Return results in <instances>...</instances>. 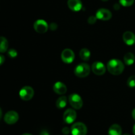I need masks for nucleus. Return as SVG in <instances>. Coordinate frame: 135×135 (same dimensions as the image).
<instances>
[{
    "label": "nucleus",
    "mask_w": 135,
    "mask_h": 135,
    "mask_svg": "<svg viewBox=\"0 0 135 135\" xmlns=\"http://www.w3.org/2000/svg\"><path fill=\"white\" fill-rule=\"evenodd\" d=\"M53 89L54 92L59 95H63L67 92V87L63 83L61 82H57L53 86Z\"/></svg>",
    "instance_id": "obj_13"
},
{
    "label": "nucleus",
    "mask_w": 135,
    "mask_h": 135,
    "mask_svg": "<svg viewBox=\"0 0 135 135\" xmlns=\"http://www.w3.org/2000/svg\"><path fill=\"white\" fill-rule=\"evenodd\" d=\"M90 71V68L88 64L86 63H81L77 65L75 68V74L79 78H85L87 77Z\"/></svg>",
    "instance_id": "obj_2"
},
{
    "label": "nucleus",
    "mask_w": 135,
    "mask_h": 135,
    "mask_svg": "<svg viewBox=\"0 0 135 135\" xmlns=\"http://www.w3.org/2000/svg\"><path fill=\"white\" fill-rule=\"evenodd\" d=\"M71 132L72 135H86L87 133V128L83 123H76L71 127Z\"/></svg>",
    "instance_id": "obj_3"
},
{
    "label": "nucleus",
    "mask_w": 135,
    "mask_h": 135,
    "mask_svg": "<svg viewBox=\"0 0 135 135\" xmlns=\"http://www.w3.org/2000/svg\"><path fill=\"white\" fill-rule=\"evenodd\" d=\"M132 116H133V118L135 120V109H134L133 111H132Z\"/></svg>",
    "instance_id": "obj_29"
},
{
    "label": "nucleus",
    "mask_w": 135,
    "mask_h": 135,
    "mask_svg": "<svg viewBox=\"0 0 135 135\" xmlns=\"http://www.w3.org/2000/svg\"><path fill=\"white\" fill-rule=\"evenodd\" d=\"M80 58L84 61L89 60L90 58V52L87 48H83L79 53Z\"/></svg>",
    "instance_id": "obj_19"
},
{
    "label": "nucleus",
    "mask_w": 135,
    "mask_h": 135,
    "mask_svg": "<svg viewBox=\"0 0 135 135\" xmlns=\"http://www.w3.org/2000/svg\"><path fill=\"white\" fill-rule=\"evenodd\" d=\"M67 5L69 9L73 11H79L83 7V4L80 0H68Z\"/></svg>",
    "instance_id": "obj_12"
},
{
    "label": "nucleus",
    "mask_w": 135,
    "mask_h": 135,
    "mask_svg": "<svg viewBox=\"0 0 135 135\" xmlns=\"http://www.w3.org/2000/svg\"><path fill=\"white\" fill-rule=\"evenodd\" d=\"M133 133H134V134L135 135V124L134 125V127H133Z\"/></svg>",
    "instance_id": "obj_31"
},
{
    "label": "nucleus",
    "mask_w": 135,
    "mask_h": 135,
    "mask_svg": "<svg viewBox=\"0 0 135 135\" xmlns=\"http://www.w3.org/2000/svg\"><path fill=\"white\" fill-rule=\"evenodd\" d=\"M34 29L37 33H44L48 29V24L43 19H38L34 24Z\"/></svg>",
    "instance_id": "obj_7"
},
{
    "label": "nucleus",
    "mask_w": 135,
    "mask_h": 135,
    "mask_svg": "<svg viewBox=\"0 0 135 135\" xmlns=\"http://www.w3.org/2000/svg\"><path fill=\"white\" fill-rule=\"evenodd\" d=\"M1 116H2V111H1V109L0 108V119H1Z\"/></svg>",
    "instance_id": "obj_30"
},
{
    "label": "nucleus",
    "mask_w": 135,
    "mask_h": 135,
    "mask_svg": "<svg viewBox=\"0 0 135 135\" xmlns=\"http://www.w3.org/2000/svg\"><path fill=\"white\" fill-rule=\"evenodd\" d=\"M61 57V60L65 63L71 64L73 62L75 59V53L71 49L66 48L63 50Z\"/></svg>",
    "instance_id": "obj_6"
},
{
    "label": "nucleus",
    "mask_w": 135,
    "mask_h": 135,
    "mask_svg": "<svg viewBox=\"0 0 135 135\" xmlns=\"http://www.w3.org/2000/svg\"><path fill=\"white\" fill-rule=\"evenodd\" d=\"M135 61V56L131 52H128L124 56V62L128 66L132 65Z\"/></svg>",
    "instance_id": "obj_17"
},
{
    "label": "nucleus",
    "mask_w": 135,
    "mask_h": 135,
    "mask_svg": "<svg viewBox=\"0 0 135 135\" xmlns=\"http://www.w3.org/2000/svg\"><path fill=\"white\" fill-rule=\"evenodd\" d=\"M5 57H4V56L1 55V54H0V66L1 65H2L4 63V62H5Z\"/></svg>",
    "instance_id": "obj_26"
},
{
    "label": "nucleus",
    "mask_w": 135,
    "mask_h": 135,
    "mask_svg": "<svg viewBox=\"0 0 135 135\" xmlns=\"http://www.w3.org/2000/svg\"><path fill=\"white\" fill-rule=\"evenodd\" d=\"M50 29H51V30H55L57 29V25L56 23H55V22H52V23L50 24Z\"/></svg>",
    "instance_id": "obj_25"
},
{
    "label": "nucleus",
    "mask_w": 135,
    "mask_h": 135,
    "mask_svg": "<svg viewBox=\"0 0 135 135\" xmlns=\"http://www.w3.org/2000/svg\"><path fill=\"white\" fill-rule=\"evenodd\" d=\"M92 71L95 74L98 75H101L105 74V66L102 62H95L92 66Z\"/></svg>",
    "instance_id": "obj_11"
},
{
    "label": "nucleus",
    "mask_w": 135,
    "mask_h": 135,
    "mask_svg": "<svg viewBox=\"0 0 135 135\" xmlns=\"http://www.w3.org/2000/svg\"><path fill=\"white\" fill-rule=\"evenodd\" d=\"M76 118V112L75 110L68 109L63 114V120L67 124H71Z\"/></svg>",
    "instance_id": "obj_9"
},
{
    "label": "nucleus",
    "mask_w": 135,
    "mask_h": 135,
    "mask_svg": "<svg viewBox=\"0 0 135 135\" xmlns=\"http://www.w3.org/2000/svg\"><path fill=\"white\" fill-rule=\"evenodd\" d=\"M40 135H50V134H49V133H48V132H47V131L43 130V131H42V132H41Z\"/></svg>",
    "instance_id": "obj_28"
},
{
    "label": "nucleus",
    "mask_w": 135,
    "mask_h": 135,
    "mask_svg": "<svg viewBox=\"0 0 135 135\" xmlns=\"http://www.w3.org/2000/svg\"><path fill=\"white\" fill-rule=\"evenodd\" d=\"M102 1H108V0H102Z\"/></svg>",
    "instance_id": "obj_34"
},
{
    "label": "nucleus",
    "mask_w": 135,
    "mask_h": 135,
    "mask_svg": "<svg viewBox=\"0 0 135 135\" xmlns=\"http://www.w3.org/2000/svg\"><path fill=\"white\" fill-rule=\"evenodd\" d=\"M69 102L70 105L75 109H80L83 105L82 98L76 93H72L69 97Z\"/></svg>",
    "instance_id": "obj_4"
},
{
    "label": "nucleus",
    "mask_w": 135,
    "mask_h": 135,
    "mask_svg": "<svg viewBox=\"0 0 135 135\" xmlns=\"http://www.w3.org/2000/svg\"><path fill=\"white\" fill-rule=\"evenodd\" d=\"M34 91L33 89L30 86L23 87L19 91V96L22 100L29 101L33 97Z\"/></svg>",
    "instance_id": "obj_5"
},
{
    "label": "nucleus",
    "mask_w": 135,
    "mask_h": 135,
    "mask_svg": "<svg viewBox=\"0 0 135 135\" xmlns=\"http://www.w3.org/2000/svg\"><path fill=\"white\" fill-rule=\"evenodd\" d=\"M107 68L110 74L113 75H119L123 71L125 66L119 60L112 59L108 62Z\"/></svg>",
    "instance_id": "obj_1"
},
{
    "label": "nucleus",
    "mask_w": 135,
    "mask_h": 135,
    "mask_svg": "<svg viewBox=\"0 0 135 135\" xmlns=\"http://www.w3.org/2000/svg\"><path fill=\"white\" fill-rule=\"evenodd\" d=\"M123 135H130V134H128V133H126V134H124Z\"/></svg>",
    "instance_id": "obj_33"
},
{
    "label": "nucleus",
    "mask_w": 135,
    "mask_h": 135,
    "mask_svg": "<svg viewBox=\"0 0 135 135\" xmlns=\"http://www.w3.org/2000/svg\"><path fill=\"white\" fill-rule=\"evenodd\" d=\"M97 19H98L96 18V16H90V17L88 19V22L91 24V25H92V24H94L95 22H96Z\"/></svg>",
    "instance_id": "obj_23"
},
{
    "label": "nucleus",
    "mask_w": 135,
    "mask_h": 135,
    "mask_svg": "<svg viewBox=\"0 0 135 135\" xmlns=\"http://www.w3.org/2000/svg\"><path fill=\"white\" fill-rule=\"evenodd\" d=\"M22 135H32V134H28V133H25V134H22Z\"/></svg>",
    "instance_id": "obj_32"
},
{
    "label": "nucleus",
    "mask_w": 135,
    "mask_h": 135,
    "mask_svg": "<svg viewBox=\"0 0 135 135\" xmlns=\"http://www.w3.org/2000/svg\"><path fill=\"white\" fill-rule=\"evenodd\" d=\"M134 0H119V3L124 7L131 6L134 3Z\"/></svg>",
    "instance_id": "obj_20"
},
{
    "label": "nucleus",
    "mask_w": 135,
    "mask_h": 135,
    "mask_svg": "<svg viewBox=\"0 0 135 135\" xmlns=\"http://www.w3.org/2000/svg\"><path fill=\"white\" fill-rule=\"evenodd\" d=\"M67 103V98L65 96H61L56 101V107L59 109H63L66 106Z\"/></svg>",
    "instance_id": "obj_18"
},
{
    "label": "nucleus",
    "mask_w": 135,
    "mask_h": 135,
    "mask_svg": "<svg viewBox=\"0 0 135 135\" xmlns=\"http://www.w3.org/2000/svg\"><path fill=\"white\" fill-rule=\"evenodd\" d=\"M113 8L115 10H119L120 8V5L119 3H115L114 5H113Z\"/></svg>",
    "instance_id": "obj_27"
},
{
    "label": "nucleus",
    "mask_w": 135,
    "mask_h": 135,
    "mask_svg": "<svg viewBox=\"0 0 135 135\" xmlns=\"http://www.w3.org/2000/svg\"><path fill=\"white\" fill-rule=\"evenodd\" d=\"M96 17L98 19L102 20V21H108L112 17V12L107 9H100L96 12Z\"/></svg>",
    "instance_id": "obj_10"
},
{
    "label": "nucleus",
    "mask_w": 135,
    "mask_h": 135,
    "mask_svg": "<svg viewBox=\"0 0 135 135\" xmlns=\"http://www.w3.org/2000/svg\"><path fill=\"white\" fill-rule=\"evenodd\" d=\"M127 85L130 87H135V75H132L129 77L127 80Z\"/></svg>",
    "instance_id": "obj_21"
},
{
    "label": "nucleus",
    "mask_w": 135,
    "mask_h": 135,
    "mask_svg": "<svg viewBox=\"0 0 135 135\" xmlns=\"http://www.w3.org/2000/svg\"><path fill=\"white\" fill-rule=\"evenodd\" d=\"M108 135H122V128L119 124H112L108 130Z\"/></svg>",
    "instance_id": "obj_15"
},
{
    "label": "nucleus",
    "mask_w": 135,
    "mask_h": 135,
    "mask_svg": "<svg viewBox=\"0 0 135 135\" xmlns=\"http://www.w3.org/2000/svg\"><path fill=\"white\" fill-rule=\"evenodd\" d=\"M18 114L15 111H8L4 116V120L7 124H13L17 123L18 120Z\"/></svg>",
    "instance_id": "obj_8"
},
{
    "label": "nucleus",
    "mask_w": 135,
    "mask_h": 135,
    "mask_svg": "<svg viewBox=\"0 0 135 135\" xmlns=\"http://www.w3.org/2000/svg\"><path fill=\"white\" fill-rule=\"evenodd\" d=\"M70 132H71V130H70L69 128L68 127H64V128L62 129V133H63V134H65V135L69 134Z\"/></svg>",
    "instance_id": "obj_24"
},
{
    "label": "nucleus",
    "mask_w": 135,
    "mask_h": 135,
    "mask_svg": "<svg viewBox=\"0 0 135 135\" xmlns=\"http://www.w3.org/2000/svg\"><path fill=\"white\" fill-rule=\"evenodd\" d=\"M123 39L127 45H133L135 43V34L131 31H126L123 35Z\"/></svg>",
    "instance_id": "obj_14"
},
{
    "label": "nucleus",
    "mask_w": 135,
    "mask_h": 135,
    "mask_svg": "<svg viewBox=\"0 0 135 135\" xmlns=\"http://www.w3.org/2000/svg\"><path fill=\"white\" fill-rule=\"evenodd\" d=\"M8 55L12 58H16V57L17 56V50H15V49H10V50L8 51Z\"/></svg>",
    "instance_id": "obj_22"
},
{
    "label": "nucleus",
    "mask_w": 135,
    "mask_h": 135,
    "mask_svg": "<svg viewBox=\"0 0 135 135\" xmlns=\"http://www.w3.org/2000/svg\"><path fill=\"white\" fill-rule=\"evenodd\" d=\"M9 43L5 37H0V52L4 53L7 50Z\"/></svg>",
    "instance_id": "obj_16"
}]
</instances>
